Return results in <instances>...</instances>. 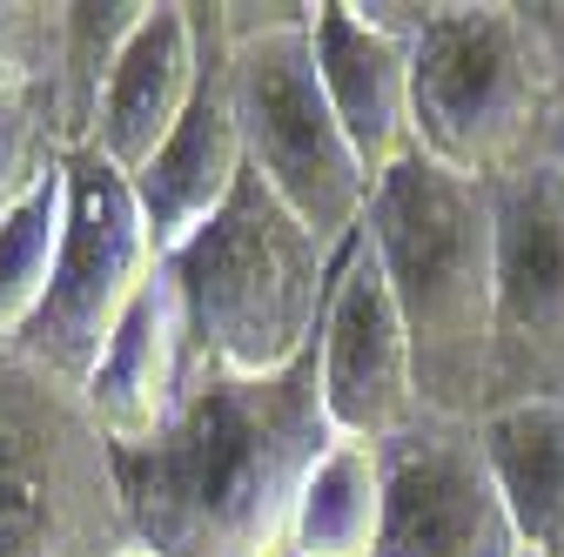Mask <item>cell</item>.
<instances>
[{
  "label": "cell",
  "instance_id": "obj_1",
  "mask_svg": "<svg viewBox=\"0 0 564 557\" xmlns=\"http://www.w3.org/2000/svg\"><path fill=\"white\" fill-rule=\"evenodd\" d=\"M336 444L316 350L282 376H195L169 424L115 450L134 557H290L310 470Z\"/></svg>",
  "mask_w": 564,
  "mask_h": 557
},
{
  "label": "cell",
  "instance_id": "obj_2",
  "mask_svg": "<svg viewBox=\"0 0 564 557\" xmlns=\"http://www.w3.org/2000/svg\"><path fill=\"white\" fill-rule=\"evenodd\" d=\"M364 236L397 296L416 396L431 424H477L490 390V309H498V208L470 175L410 155L370 188Z\"/></svg>",
  "mask_w": 564,
  "mask_h": 557
},
{
  "label": "cell",
  "instance_id": "obj_3",
  "mask_svg": "<svg viewBox=\"0 0 564 557\" xmlns=\"http://www.w3.org/2000/svg\"><path fill=\"white\" fill-rule=\"evenodd\" d=\"M162 269L182 303L195 376H282L323 336L336 249L249 168L216 222Z\"/></svg>",
  "mask_w": 564,
  "mask_h": 557
},
{
  "label": "cell",
  "instance_id": "obj_4",
  "mask_svg": "<svg viewBox=\"0 0 564 557\" xmlns=\"http://www.w3.org/2000/svg\"><path fill=\"white\" fill-rule=\"evenodd\" d=\"M410 121L416 155L484 188L557 162L564 88L524 0H444L410 47Z\"/></svg>",
  "mask_w": 564,
  "mask_h": 557
},
{
  "label": "cell",
  "instance_id": "obj_5",
  "mask_svg": "<svg viewBox=\"0 0 564 557\" xmlns=\"http://www.w3.org/2000/svg\"><path fill=\"white\" fill-rule=\"evenodd\" d=\"M0 557H128L115 450L88 403L0 342Z\"/></svg>",
  "mask_w": 564,
  "mask_h": 557
},
{
  "label": "cell",
  "instance_id": "obj_6",
  "mask_svg": "<svg viewBox=\"0 0 564 557\" xmlns=\"http://www.w3.org/2000/svg\"><path fill=\"white\" fill-rule=\"evenodd\" d=\"M316 0H296L290 21L229 34V81H236V114H242V149L249 168L296 208V216L343 249L370 216L377 175L364 168L357 142L343 134L323 75H316Z\"/></svg>",
  "mask_w": 564,
  "mask_h": 557
},
{
  "label": "cell",
  "instance_id": "obj_7",
  "mask_svg": "<svg viewBox=\"0 0 564 557\" xmlns=\"http://www.w3.org/2000/svg\"><path fill=\"white\" fill-rule=\"evenodd\" d=\"M155 275H162V255H155L149 222H141L134 182L101 149H67L61 262H54V283H47L34 323L8 350L82 396V383L95 376L115 329L128 323V309L141 303V290H149Z\"/></svg>",
  "mask_w": 564,
  "mask_h": 557
},
{
  "label": "cell",
  "instance_id": "obj_8",
  "mask_svg": "<svg viewBox=\"0 0 564 557\" xmlns=\"http://www.w3.org/2000/svg\"><path fill=\"white\" fill-rule=\"evenodd\" d=\"M490 208H498V309H490L484 416L564 403V168L551 162L498 182Z\"/></svg>",
  "mask_w": 564,
  "mask_h": 557
},
{
  "label": "cell",
  "instance_id": "obj_9",
  "mask_svg": "<svg viewBox=\"0 0 564 557\" xmlns=\"http://www.w3.org/2000/svg\"><path fill=\"white\" fill-rule=\"evenodd\" d=\"M316 370H323V403H329L336 437L397 444V437L431 424L423 396H416V363H410L397 296L383 283V262H377L364 229L336 249L329 309H323V336H316Z\"/></svg>",
  "mask_w": 564,
  "mask_h": 557
},
{
  "label": "cell",
  "instance_id": "obj_10",
  "mask_svg": "<svg viewBox=\"0 0 564 557\" xmlns=\"http://www.w3.org/2000/svg\"><path fill=\"white\" fill-rule=\"evenodd\" d=\"M383 450V544L377 557H531L518 537L477 424H423Z\"/></svg>",
  "mask_w": 564,
  "mask_h": 557
},
{
  "label": "cell",
  "instance_id": "obj_11",
  "mask_svg": "<svg viewBox=\"0 0 564 557\" xmlns=\"http://www.w3.org/2000/svg\"><path fill=\"white\" fill-rule=\"evenodd\" d=\"M195 34H202V81L182 114V128L162 142V155L134 175L141 222L155 236V255L169 262L188 236L216 222V208L236 195L249 175L242 149V114H236V81H229V28H223V0H195Z\"/></svg>",
  "mask_w": 564,
  "mask_h": 557
},
{
  "label": "cell",
  "instance_id": "obj_12",
  "mask_svg": "<svg viewBox=\"0 0 564 557\" xmlns=\"http://www.w3.org/2000/svg\"><path fill=\"white\" fill-rule=\"evenodd\" d=\"M316 75L323 95L357 142L370 175H390L416 155V121H410V47L390 41L357 14V0H316Z\"/></svg>",
  "mask_w": 564,
  "mask_h": 557
},
{
  "label": "cell",
  "instance_id": "obj_13",
  "mask_svg": "<svg viewBox=\"0 0 564 557\" xmlns=\"http://www.w3.org/2000/svg\"><path fill=\"white\" fill-rule=\"evenodd\" d=\"M188 383H195V363H188V336H182V303L162 269L128 309V323L115 329L95 376L82 383V403L95 416V430L108 437V450H134L182 409Z\"/></svg>",
  "mask_w": 564,
  "mask_h": 557
},
{
  "label": "cell",
  "instance_id": "obj_14",
  "mask_svg": "<svg viewBox=\"0 0 564 557\" xmlns=\"http://www.w3.org/2000/svg\"><path fill=\"white\" fill-rule=\"evenodd\" d=\"M202 81V34H195V0H155L141 21L121 75L108 81V101L95 114V142L128 182L162 155V142L182 128Z\"/></svg>",
  "mask_w": 564,
  "mask_h": 557
},
{
  "label": "cell",
  "instance_id": "obj_15",
  "mask_svg": "<svg viewBox=\"0 0 564 557\" xmlns=\"http://www.w3.org/2000/svg\"><path fill=\"white\" fill-rule=\"evenodd\" d=\"M477 450L531 557H564V403L490 409L477 424Z\"/></svg>",
  "mask_w": 564,
  "mask_h": 557
},
{
  "label": "cell",
  "instance_id": "obj_16",
  "mask_svg": "<svg viewBox=\"0 0 564 557\" xmlns=\"http://www.w3.org/2000/svg\"><path fill=\"white\" fill-rule=\"evenodd\" d=\"M377 544H383V450L336 437L296 498L290 557H377Z\"/></svg>",
  "mask_w": 564,
  "mask_h": 557
},
{
  "label": "cell",
  "instance_id": "obj_17",
  "mask_svg": "<svg viewBox=\"0 0 564 557\" xmlns=\"http://www.w3.org/2000/svg\"><path fill=\"white\" fill-rule=\"evenodd\" d=\"M155 0H67V54H61V142L88 149L95 114L108 101V81L149 21Z\"/></svg>",
  "mask_w": 564,
  "mask_h": 557
},
{
  "label": "cell",
  "instance_id": "obj_18",
  "mask_svg": "<svg viewBox=\"0 0 564 557\" xmlns=\"http://www.w3.org/2000/svg\"><path fill=\"white\" fill-rule=\"evenodd\" d=\"M61 236H67V162L0 222V342H14L34 323L61 262Z\"/></svg>",
  "mask_w": 564,
  "mask_h": 557
},
{
  "label": "cell",
  "instance_id": "obj_19",
  "mask_svg": "<svg viewBox=\"0 0 564 557\" xmlns=\"http://www.w3.org/2000/svg\"><path fill=\"white\" fill-rule=\"evenodd\" d=\"M67 142H61V114L41 88L0 75V222L47 182L61 175Z\"/></svg>",
  "mask_w": 564,
  "mask_h": 557
},
{
  "label": "cell",
  "instance_id": "obj_20",
  "mask_svg": "<svg viewBox=\"0 0 564 557\" xmlns=\"http://www.w3.org/2000/svg\"><path fill=\"white\" fill-rule=\"evenodd\" d=\"M61 54H67V0H0V75L41 88L61 114Z\"/></svg>",
  "mask_w": 564,
  "mask_h": 557
},
{
  "label": "cell",
  "instance_id": "obj_21",
  "mask_svg": "<svg viewBox=\"0 0 564 557\" xmlns=\"http://www.w3.org/2000/svg\"><path fill=\"white\" fill-rule=\"evenodd\" d=\"M524 8H531V28H538L544 54L557 67V88H564V0H524Z\"/></svg>",
  "mask_w": 564,
  "mask_h": 557
},
{
  "label": "cell",
  "instance_id": "obj_22",
  "mask_svg": "<svg viewBox=\"0 0 564 557\" xmlns=\"http://www.w3.org/2000/svg\"><path fill=\"white\" fill-rule=\"evenodd\" d=\"M557 168H564V128H557Z\"/></svg>",
  "mask_w": 564,
  "mask_h": 557
},
{
  "label": "cell",
  "instance_id": "obj_23",
  "mask_svg": "<svg viewBox=\"0 0 564 557\" xmlns=\"http://www.w3.org/2000/svg\"><path fill=\"white\" fill-rule=\"evenodd\" d=\"M128 557H134V550H128Z\"/></svg>",
  "mask_w": 564,
  "mask_h": 557
}]
</instances>
